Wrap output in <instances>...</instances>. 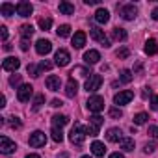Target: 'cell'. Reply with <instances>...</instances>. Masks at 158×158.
Masks as SVG:
<instances>
[{"label": "cell", "instance_id": "obj_26", "mask_svg": "<svg viewBox=\"0 0 158 158\" xmlns=\"http://www.w3.org/2000/svg\"><path fill=\"white\" fill-rule=\"evenodd\" d=\"M112 35H114V39H115V41H127V37H128V34H127L123 28H114Z\"/></svg>", "mask_w": 158, "mask_h": 158}, {"label": "cell", "instance_id": "obj_9", "mask_svg": "<svg viewBox=\"0 0 158 158\" xmlns=\"http://www.w3.org/2000/svg\"><path fill=\"white\" fill-rule=\"evenodd\" d=\"M89 35H91L95 41H99L102 47H106V48L110 47V39L106 37V34H104L102 30H99V28H91V30H89Z\"/></svg>", "mask_w": 158, "mask_h": 158}, {"label": "cell", "instance_id": "obj_8", "mask_svg": "<svg viewBox=\"0 0 158 158\" xmlns=\"http://www.w3.org/2000/svg\"><path fill=\"white\" fill-rule=\"evenodd\" d=\"M132 99H134V93H132L130 89H125V91H119V93L114 97V102H115L117 106H123V104H128Z\"/></svg>", "mask_w": 158, "mask_h": 158}, {"label": "cell", "instance_id": "obj_3", "mask_svg": "<svg viewBox=\"0 0 158 158\" xmlns=\"http://www.w3.org/2000/svg\"><path fill=\"white\" fill-rule=\"evenodd\" d=\"M101 86H102V76L101 74H91L86 80V91L88 93H95L97 89H101Z\"/></svg>", "mask_w": 158, "mask_h": 158}, {"label": "cell", "instance_id": "obj_48", "mask_svg": "<svg viewBox=\"0 0 158 158\" xmlns=\"http://www.w3.org/2000/svg\"><path fill=\"white\" fill-rule=\"evenodd\" d=\"M61 104H63V102H61V101H60V99H54V101H52V102H50V106H54V108H60V106H61Z\"/></svg>", "mask_w": 158, "mask_h": 158}, {"label": "cell", "instance_id": "obj_31", "mask_svg": "<svg viewBox=\"0 0 158 158\" xmlns=\"http://www.w3.org/2000/svg\"><path fill=\"white\" fill-rule=\"evenodd\" d=\"M102 123H104V117H101L99 114H95L93 117H89V125H93L95 128H101V127H102Z\"/></svg>", "mask_w": 158, "mask_h": 158}, {"label": "cell", "instance_id": "obj_27", "mask_svg": "<svg viewBox=\"0 0 158 158\" xmlns=\"http://www.w3.org/2000/svg\"><path fill=\"white\" fill-rule=\"evenodd\" d=\"M121 149L127 151V152L134 151V139H132V138H123V139H121Z\"/></svg>", "mask_w": 158, "mask_h": 158}, {"label": "cell", "instance_id": "obj_15", "mask_svg": "<svg viewBox=\"0 0 158 158\" xmlns=\"http://www.w3.org/2000/svg\"><path fill=\"white\" fill-rule=\"evenodd\" d=\"M95 21H97L99 24H106V23L110 21V11H108L106 8H99V10L95 11Z\"/></svg>", "mask_w": 158, "mask_h": 158}, {"label": "cell", "instance_id": "obj_17", "mask_svg": "<svg viewBox=\"0 0 158 158\" xmlns=\"http://www.w3.org/2000/svg\"><path fill=\"white\" fill-rule=\"evenodd\" d=\"M145 54L147 56H154V54H158V41L156 39H147L145 41Z\"/></svg>", "mask_w": 158, "mask_h": 158}, {"label": "cell", "instance_id": "obj_30", "mask_svg": "<svg viewBox=\"0 0 158 158\" xmlns=\"http://www.w3.org/2000/svg\"><path fill=\"white\" fill-rule=\"evenodd\" d=\"M119 80H121V82H125V84L132 82V71H128V69H123V71H121V74H119Z\"/></svg>", "mask_w": 158, "mask_h": 158}, {"label": "cell", "instance_id": "obj_33", "mask_svg": "<svg viewBox=\"0 0 158 158\" xmlns=\"http://www.w3.org/2000/svg\"><path fill=\"white\" fill-rule=\"evenodd\" d=\"M43 102H45V95H35V97H34V104H32V108L37 112V110L43 106Z\"/></svg>", "mask_w": 158, "mask_h": 158}, {"label": "cell", "instance_id": "obj_1", "mask_svg": "<svg viewBox=\"0 0 158 158\" xmlns=\"http://www.w3.org/2000/svg\"><path fill=\"white\" fill-rule=\"evenodd\" d=\"M86 136H88V132H86V128L80 125V123H74V127L71 128V134H69V139L74 143V145H78L80 147L82 143H84V139H86Z\"/></svg>", "mask_w": 158, "mask_h": 158}, {"label": "cell", "instance_id": "obj_39", "mask_svg": "<svg viewBox=\"0 0 158 158\" xmlns=\"http://www.w3.org/2000/svg\"><path fill=\"white\" fill-rule=\"evenodd\" d=\"M108 114H110V117H114V119H119V117L123 115V112H121L119 108H110V112H108Z\"/></svg>", "mask_w": 158, "mask_h": 158}, {"label": "cell", "instance_id": "obj_44", "mask_svg": "<svg viewBox=\"0 0 158 158\" xmlns=\"http://www.w3.org/2000/svg\"><path fill=\"white\" fill-rule=\"evenodd\" d=\"M30 48V39H21V50H28Z\"/></svg>", "mask_w": 158, "mask_h": 158}, {"label": "cell", "instance_id": "obj_34", "mask_svg": "<svg viewBox=\"0 0 158 158\" xmlns=\"http://www.w3.org/2000/svg\"><path fill=\"white\" fill-rule=\"evenodd\" d=\"M50 26H52V21L48 19V17H43V19H39V28L41 30H50Z\"/></svg>", "mask_w": 158, "mask_h": 158}, {"label": "cell", "instance_id": "obj_24", "mask_svg": "<svg viewBox=\"0 0 158 158\" xmlns=\"http://www.w3.org/2000/svg\"><path fill=\"white\" fill-rule=\"evenodd\" d=\"M58 10H60V13H63V15H73V13H74V6H73L71 2H60Z\"/></svg>", "mask_w": 158, "mask_h": 158}, {"label": "cell", "instance_id": "obj_19", "mask_svg": "<svg viewBox=\"0 0 158 158\" xmlns=\"http://www.w3.org/2000/svg\"><path fill=\"white\" fill-rule=\"evenodd\" d=\"M106 139L112 141V143H117V141L123 139V132H121L119 128H110V130L106 132Z\"/></svg>", "mask_w": 158, "mask_h": 158}, {"label": "cell", "instance_id": "obj_4", "mask_svg": "<svg viewBox=\"0 0 158 158\" xmlns=\"http://www.w3.org/2000/svg\"><path fill=\"white\" fill-rule=\"evenodd\" d=\"M28 143H30V147H45V143H47V136H45V132H41V130L32 132Z\"/></svg>", "mask_w": 158, "mask_h": 158}, {"label": "cell", "instance_id": "obj_49", "mask_svg": "<svg viewBox=\"0 0 158 158\" xmlns=\"http://www.w3.org/2000/svg\"><path fill=\"white\" fill-rule=\"evenodd\" d=\"M84 2H86L88 6H97V4L101 2V0H84Z\"/></svg>", "mask_w": 158, "mask_h": 158}, {"label": "cell", "instance_id": "obj_36", "mask_svg": "<svg viewBox=\"0 0 158 158\" xmlns=\"http://www.w3.org/2000/svg\"><path fill=\"white\" fill-rule=\"evenodd\" d=\"M26 71H28V74H32L34 78H37V76L41 74V71H39V67H35L34 63H28V67H26Z\"/></svg>", "mask_w": 158, "mask_h": 158}, {"label": "cell", "instance_id": "obj_35", "mask_svg": "<svg viewBox=\"0 0 158 158\" xmlns=\"http://www.w3.org/2000/svg\"><path fill=\"white\" fill-rule=\"evenodd\" d=\"M147 119H149V115H147L145 112L134 115V123H136V125H143V123H147Z\"/></svg>", "mask_w": 158, "mask_h": 158}, {"label": "cell", "instance_id": "obj_7", "mask_svg": "<svg viewBox=\"0 0 158 158\" xmlns=\"http://www.w3.org/2000/svg\"><path fill=\"white\" fill-rule=\"evenodd\" d=\"M119 13H121V17H123V19L132 21V19L138 15V8H136L134 4H125V6H121V8H119Z\"/></svg>", "mask_w": 158, "mask_h": 158}, {"label": "cell", "instance_id": "obj_20", "mask_svg": "<svg viewBox=\"0 0 158 158\" xmlns=\"http://www.w3.org/2000/svg\"><path fill=\"white\" fill-rule=\"evenodd\" d=\"M76 91H78V84H76V80H74V78H69V82L65 84V95L73 99V97L76 95Z\"/></svg>", "mask_w": 158, "mask_h": 158}, {"label": "cell", "instance_id": "obj_2", "mask_svg": "<svg viewBox=\"0 0 158 158\" xmlns=\"http://www.w3.org/2000/svg\"><path fill=\"white\" fill-rule=\"evenodd\" d=\"M86 106H88L89 112H93V114H101V112L104 110V99H102L101 95H93V97L88 99Z\"/></svg>", "mask_w": 158, "mask_h": 158}, {"label": "cell", "instance_id": "obj_46", "mask_svg": "<svg viewBox=\"0 0 158 158\" xmlns=\"http://www.w3.org/2000/svg\"><path fill=\"white\" fill-rule=\"evenodd\" d=\"M151 108H152V110H158V95H154V97L151 99Z\"/></svg>", "mask_w": 158, "mask_h": 158}, {"label": "cell", "instance_id": "obj_10", "mask_svg": "<svg viewBox=\"0 0 158 158\" xmlns=\"http://www.w3.org/2000/svg\"><path fill=\"white\" fill-rule=\"evenodd\" d=\"M54 60H56V65H60V67H65V65H69V61H71V54H69L65 48H60V50L56 52Z\"/></svg>", "mask_w": 158, "mask_h": 158}, {"label": "cell", "instance_id": "obj_12", "mask_svg": "<svg viewBox=\"0 0 158 158\" xmlns=\"http://www.w3.org/2000/svg\"><path fill=\"white\" fill-rule=\"evenodd\" d=\"M21 67V61H19V58H13V56H10V58H6L4 61H2V69L4 71H17Z\"/></svg>", "mask_w": 158, "mask_h": 158}, {"label": "cell", "instance_id": "obj_52", "mask_svg": "<svg viewBox=\"0 0 158 158\" xmlns=\"http://www.w3.org/2000/svg\"><path fill=\"white\" fill-rule=\"evenodd\" d=\"M0 106H2V108L6 106V97H2V99H0Z\"/></svg>", "mask_w": 158, "mask_h": 158}, {"label": "cell", "instance_id": "obj_32", "mask_svg": "<svg viewBox=\"0 0 158 158\" xmlns=\"http://www.w3.org/2000/svg\"><path fill=\"white\" fill-rule=\"evenodd\" d=\"M71 74H78V76H88V78H89V76H91L93 73H89V71H88L86 67H74Z\"/></svg>", "mask_w": 158, "mask_h": 158}, {"label": "cell", "instance_id": "obj_23", "mask_svg": "<svg viewBox=\"0 0 158 158\" xmlns=\"http://www.w3.org/2000/svg\"><path fill=\"white\" fill-rule=\"evenodd\" d=\"M67 123H69V117H67V115H60V114H56V115L52 117V127L61 128V127H65Z\"/></svg>", "mask_w": 158, "mask_h": 158}, {"label": "cell", "instance_id": "obj_14", "mask_svg": "<svg viewBox=\"0 0 158 158\" xmlns=\"http://www.w3.org/2000/svg\"><path fill=\"white\" fill-rule=\"evenodd\" d=\"M71 45H73V48H82L86 45V34L84 32H76L73 35V39H71Z\"/></svg>", "mask_w": 158, "mask_h": 158}, {"label": "cell", "instance_id": "obj_29", "mask_svg": "<svg viewBox=\"0 0 158 158\" xmlns=\"http://www.w3.org/2000/svg\"><path fill=\"white\" fill-rule=\"evenodd\" d=\"M52 139L56 141V143H61L63 141V132H61V128H58V127H52Z\"/></svg>", "mask_w": 158, "mask_h": 158}, {"label": "cell", "instance_id": "obj_42", "mask_svg": "<svg viewBox=\"0 0 158 158\" xmlns=\"http://www.w3.org/2000/svg\"><path fill=\"white\" fill-rule=\"evenodd\" d=\"M149 136L158 138V127H156V125H151V127H149Z\"/></svg>", "mask_w": 158, "mask_h": 158}, {"label": "cell", "instance_id": "obj_6", "mask_svg": "<svg viewBox=\"0 0 158 158\" xmlns=\"http://www.w3.org/2000/svg\"><path fill=\"white\" fill-rule=\"evenodd\" d=\"M32 95H34V88H32L30 84H23V86L17 89V99H19L21 102H28Z\"/></svg>", "mask_w": 158, "mask_h": 158}, {"label": "cell", "instance_id": "obj_22", "mask_svg": "<svg viewBox=\"0 0 158 158\" xmlns=\"http://www.w3.org/2000/svg\"><path fill=\"white\" fill-rule=\"evenodd\" d=\"M91 152L95 154V156H104V152H106V147H104V143H101V141H93L91 143Z\"/></svg>", "mask_w": 158, "mask_h": 158}, {"label": "cell", "instance_id": "obj_38", "mask_svg": "<svg viewBox=\"0 0 158 158\" xmlns=\"http://www.w3.org/2000/svg\"><path fill=\"white\" fill-rule=\"evenodd\" d=\"M21 125H23V123H21L19 117H15V115L10 117V127H11V128H21Z\"/></svg>", "mask_w": 158, "mask_h": 158}, {"label": "cell", "instance_id": "obj_54", "mask_svg": "<svg viewBox=\"0 0 158 158\" xmlns=\"http://www.w3.org/2000/svg\"><path fill=\"white\" fill-rule=\"evenodd\" d=\"M82 158H91V156H82Z\"/></svg>", "mask_w": 158, "mask_h": 158}, {"label": "cell", "instance_id": "obj_50", "mask_svg": "<svg viewBox=\"0 0 158 158\" xmlns=\"http://www.w3.org/2000/svg\"><path fill=\"white\" fill-rule=\"evenodd\" d=\"M151 17H152L154 21H158V8H154V10H152V13H151Z\"/></svg>", "mask_w": 158, "mask_h": 158}, {"label": "cell", "instance_id": "obj_16", "mask_svg": "<svg viewBox=\"0 0 158 158\" xmlns=\"http://www.w3.org/2000/svg\"><path fill=\"white\" fill-rule=\"evenodd\" d=\"M47 88L50 89V91H58L60 89V86H61V80H60V76H56V74H50L48 78H47Z\"/></svg>", "mask_w": 158, "mask_h": 158}, {"label": "cell", "instance_id": "obj_40", "mask_svg": "<svg viewBox=\"0 0 158 158\" xmlns=\"http://www.w3.org/2000/svg\"><path fill=\"white\" fill-rule=\"evenodd\" d=\"M128 54H130V50H128V48H121V50H117V54H115V56H117L119 60H125V58H128Z\"/></svg>", "mask_w": 158, "mask_h": 158}, {"label": "cell", "instance_id": "obj_18", "mask_svg": "<svg viewBox=\"0 0 158 158\" xmlns=\"http://www.w3.org/2000/svg\"><path fill=\"white\" fill-rule=\"evenodd\" d=\"M99 60H101V54H99V50H88V52L84 54V61H86V63H89V65H95V63H99Z\"/></svg>", "mask_w": 158, "mask_h": 158}, {"label": "cell", "instance_id": "obj_43", "mask_svg": "<svg viewBox=\"0 0 158 158\" xmlns=\"http://www.w3.org/2000/svg\"><path fill=\"white\" fill-rule=\"evenodd\" d=\"M0 37H2V41L8 39V28L6 26H0Z\"/></svg>", "mask_w": 158, "mask_h": 158}, {"label": "cell", "instance_id": "obj_47", "mask_svg": "<svg viewBox=\"0 0 158 158\" xmlns=\"http://www.w3.org/2000/svg\"><path fill=\"white\" fill-rule=\"evenodd\" d=\"M19 82H21V76H19V74H15V76L10 78V84H11V86H15V84H19Z\"/></svg>", "mask_w": 158, "mask_h": 158}, {"label": "cell", "instance_id": "obj_51", "mask_svg": "<svg viewBox=\"0 0 158 158\" xmlns=\"http://www.w3.org/2000/svg\"><path fill=\"white\" fill-rule=\"evenodd\" d=\"M110 158H125V156H123L121 152H112V154H110Z\"/></svg>", "mask_w": 158, "mask_h": 158}, {"label": "cell", "instance_id": "obj_53", "mask_svg": "<svg viewBox=\"0 0 158 158\" xmlns=\"http://www.w3.org/2000/svg\"><path fill=\"white\" fill-rule=\"evenodd\" d=\"M26 158H41V156H37V154H26Z\"/></svg>", "mask_w": 158, "mask_h": 158}, {"label": "cell", "instance_id": "obj_37", "mask_svg": "<svg viewBox=\"0 0 158 158\" xmlns=\"http://www.w3.org/2000/svg\"><path fill=\"white\" fill-rule=\"evenodd\" d=\"M50 69H52V63H50L48 60H43V61L39 63V71H41V73H43V71H50Z\"/></svg>", "mask_w": 158, "mask_h": 158}, {"label": "cell", "instance_id": "obj_45", "mask_svg": "<svg viewBox=\"0 0 158 158\" xmlns=\"http://www.w3.org/2000/svg\"><path fill=\"white\" fill-rule=\"evenodd\" d=\"M154 149H156V143H147V145H145V152H147V154L154 152Z\"/></svg>", "mask_w": 158, "mask_h": 158}, {"label": "cell", "instance_id": "obj_21", "mask_svg": "<svg viewBox=\"0 0 158 158\" xmlns=\"http://www.w3.org/2000/svg\"><path fill=\"white\" fill-rule=\"evenodd\" d=\"M15 11H17V6H13V4H10V2H4L2 6H0V13H2L4 17H11Z\"/></svg>", "mask_w": 158, "mask_h": 158}, {"label": "cell", "instance_id": "obj_28", "mask_svg": "<svg viewBox=\"0 0 158 158\" xmlns=\"http://www.w3.org/2000/svg\"><path fill=\"white\" fill-rule=\"evenodd\" d=\"M56 34H58V37H69L71 35V26L69 24H61V26H58Z\"/></svg>", "mask_w": 158, "mask_h": 158}, {"label": "cell", "instance_id": "obj_13", "mask_svg": "<svg viewBox=\"0 0 158 158\" xmlns=\"http://www.w3.org/2000/svg\"><path fill=\"white\" fill-rule=\"evenodd\" d=\"M32 11H34V6H32L30 2H19V4H17V13H19L21 17H30Z\"/></svg>", "mask_w": 158, "mask_h": 158}, {"label": "cell", "instance_id": "obj_25", "mask_svg": "<svg viewBox=\"0 0 158 158\" xmlns=\"http://www.w3.org/2000/svg\"><path fill=\"white\" fill-rule=\"evenodd\" d=\"M34 26L32 24H23L21 26V35H23V39H30L32 35H34Z\"/></svg>", "mask_w": 158, "mask_h": 158}, {"label": "cell", "instance_id": "obj_41", "mask_svg": "<svg viewBox=\"0 0 158 158\" xmlns=\"http://www.w3.org/2000/svg\"><path fill=\"white\" fill-rule=\"evenodd\" d=\"M86 132H88L89 136H97V134H99V128H95L93 125H88V127H86Z\"/></svg>", "mask_w": 158, "mask_h": 158}, {"label": "cell", "instance_id": "obj_11", "mask_svg": "<svg viewBox=\"0 0 158 158\" xmlns=\"http://www.w3.org/2000/svg\"><path fill=\"white\" fill-rule=\"evenodd\" d=\"M35 50H37V54L47 56V54L52 50V43H50L48 39H39V41L35 43Z\"/></svg>", "mask_w": 158, "mask_h": 158}, {"label": "cell", "instance_id": "obj_5", "mask_svg": "<svg viewBox=\"0 0 158 158\" xmlns=\"http://www.w3.org/2000/svg\"><path fill=\"white\" fill-rule=\"evenodd\" d=\"M15 149H17L15 141H11L8 136H0V152L11 154V152H15Z\"/></svg>", "mask_w": 158, "mask_h": 158}]
</instances>
